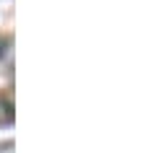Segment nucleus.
Wrapping results in <instances>:
<instances>
[{
	"instance_id": "nucleus-1",
	"label": "nucleus",
	"mask_w": 156,
	"mask_h": 153,
	"mask_svg": "<svg viewBox=\"0 0 156 153\" xmlns=\"http://www.w3.org/2000/svg\"><path fill=\"white\" fill-rule=\"evenodd\" d=\"M11 122H13V101L5 93H0V127L11 125Z\"/></svg>"
}]
</instances>
